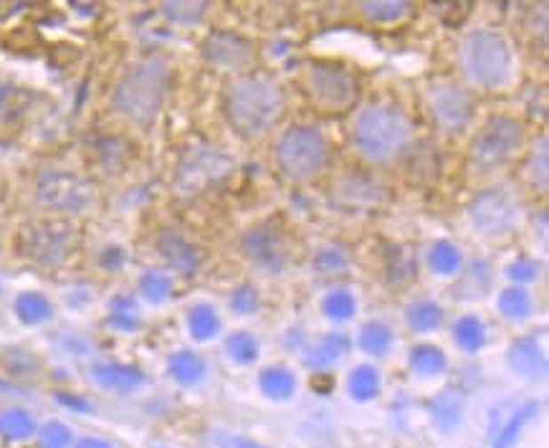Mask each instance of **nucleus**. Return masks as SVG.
Returning <instances> with one entry per match:
<instances>
[{
    "mask_svg": "<svg viewBox=\"0 0 549 448\" xmlns=\"http://www.w3.org/2000/svg\"><path fill=\"white\" fill-rule=\"evenodd\" d=\"M223 112L241 140L253 142L268 134L286 115L282 84L267 74H238L223 89Z\"/></svg>",
    "mask_w": 549,
    "mask_h": 448,
    "instance_id": "nucleus-1",
    "label": "nucleus"
},
{
    "mask_svg": "<svg viewBox=\"0 0 549 448\" xmlns=\"http://www.w3.org/2000/svg\"><path fill=\"white\" fill-rule=\"evenodd\" d=\"M416 122L398 101H372L352 124V145L370 165H393L413 148Z\"/></svg>",
    "mask_w": 549,
    "mask_h": 448,
    "instance_id": "nucleus-2",
    "label": "nucleus"
},
{
    "mask_svg": "<svg viewBox=\"0 0 549 448\" xmlns=\"http://www.w3.org/2000/svg\"><path fill=\"white\" fill-rule=\"evenodd\" d=\"M170 82H172V74L165 59L147 56L122 74V79L115 86L112 101L119 115L127 116L139 127H147L157 119L165 104Z\"/></svg>",
    "mask_w": 549,
    "mask_h": 448,
    "instance_id": "nucleus-3",
    "label": "nucleus"
},
{
    "mask_svg": "<svg viewBox=\"0 0 549 448\" xmlns=\"http://www.w3.org/2000/svg\"><path fill=\"white\" fill-rule=\"evenodd\" d=\"M458 64L468 84L479 89H506L514 82V49L512 41L497 28H473L458 46Z\"/></svg>",
    "mask_w": 549,
    "mask_h": 448,
    "instance_id": "nucleus-4",
    "label": "nucleus"
},
{
    "mask_svg": "<svg viewBox=\"0 0 549 448\" xmlns=\"http://www.w3.org/2000/svg\"><path fill=\"white\" fill-rule=\"evenodd\" d=\"M332 163V145L319 127L294 124L276 145V165L286 180L306 183L319 178Z\"/></svg>",
    "mask_w": 549,
    "mask_h": 448,
    "instance_id": "nucleus-5",
    "label": "nucleus"
},
{
    "mask_svg": "<svg viewBox=\"0 0 549 448\" xmlns=\"http://www.w3.org/2000/svg\"><path fill=\"white\" fill-rule=\"evenodd\" d=\"M527 145V127L512 115H494L471 140L468 163L476 172H494L509 165Z\"/></svg>",
    "mask_w": 549,
    "mask_h": 448,
    "instance_id": "nucleus-6",
    "label": "nucleus"
},
{
    "mask_svg": "<svg viewBox=\"0 0 549 448\" xmlns=\"http://www.w3.org/2000/svg\"><path fill=\"white\" fill-rule=\"evenodd\" d=\"M466 216L476 233L486 238H504L521 226L524 205L509 185H491L468 203Z\"/></svg>",
    "mask_w": 549,
    "mask_h": 448,
    "instance_id": "nucleus-7",
    "label": "nucleus"
},
{
    "mask_svg": "<svg viewBox=\"0 0 549 448\" xmlns=\"http://www.w3.org/2000/svg\"><path fill=\"white\" fill-rule=\"evenodd\" d=\"M304 92L316 109L327 115H345L357 104L360 82L350 68L332 61H316L304 74Z\"/></svg>",
    "mask_w": 549,
    "mask_h": 448,
    "instance_id": "nucleus-8",
    "label": "nucleus"
},
{
    "mask_svg": "<svg viewBox=\"0 0 549 448\" xmlns=\"http://www.w3.org/2000/svg\"><path fill=\"white\" fill-rule=\"evenodd\" d=\"M423 100H426L428 115H431V119L441 132H464L468 124L473 122V115H476L473 92L468 86H464V84L446 79V76L433 79L426 86Z\"/></svg>",
    "mask_w": 549,
    "mask_h": 448,
    "instance_id": "nucleus-9",
    "label": "nucleus"
},
{
    "mask_svg": "<svg viewBox=\"0 0 549 448\" xmlns=\"http://www.w3.org/2000/svg\"><path fill=\"white\" fill-rule=\"evenodd\" d=\"M241 253L249 259L253 268H259L267 276H279L291 264L289 238L276 223H256L241 236Z\"/></svg>",
    "mask_w": 549,
    "mask_h": 448,
    "instance_id": "nucleus-10",
    "label": "nucleus"
},
{
    "mask_svg": "<svg viewBox=\"0 0 549 448\" xmlns=\"http://www.w3.org/2000/svg\"><path fill=\"white\" fill-rule=\"evenodd\" d=\"M231 167H234V160L226 152H220L213 145H195L187 149L180 160L175 185L180 193L193 196V193L205 190L211 183L223 180L231 172Z\"/></svg>",
    "mask_w": 549,
    "mask_h": 448,
    "instance_id": "nucleus-11",
    "label": "nucleus"
},
{
    "mask_svg": "<svg viewBox=\"0 0 549 448\" xmlns=\"http://www.w3.org/2000/svg\"><path fill=\"white\" fill-rule=\"evenodd\" d=\"M38 198L53 211L82 213L94 205V185L68 170H49L38 180Z\"/></svg>",
    "mask_w": 549,
    "mask_h": 448,
    "instance_id": "nucleus-12",
    "label": "nucleus"
},
{
    "mask_svg": "<svg viewBox=\"0 0 549 448\" xmlns=\"http://www.w3.org/2000/svg\"><path fill=\"white\" fill-rule=\"evenodd\" d=\"M79 236L68 223H41L23 233V251L41 266H56L67 261L76 249Z\"/></svg>",
    "mask_w": 549,
    "mask_h": 448,
    "instance_id": "nucleus-13",
    "label": "nucleus"
},
{
    "mask_svg": "<svg viewBox=\"0 0 549 448\" xmlns=\"http://www.w3.org/2000/svg\"><path fill=\"white\" fill-rule=\"evenodd\" d=\"M200 53L213 68L231 71V74L246 71L256 59V49L246 36L235 34V31H223V28L211 31L203 38Z\"/></svg>",
    "mask_w": 549,
    "mask_h": 448,
    "instance_id": "nucleus-14",
    "label": "nucleus"
},
{
    "mask_svg": "<svg viewBox=\"0 0 549 448\" xmlns=\"http://www.w3.org/2000/svg\"><path fill=\"white\" fill-rule=\"evenodd\" d=\"M506 363L512 367V372L524 380L542 382L547 378V352H545V345L537 340V334H524L514 340L506 352Z\"/></svg>",
    "mask_w": 549,
    "mask_h": 448,
    "instance_id": "nucleus-15",
    "label": "nucleus"
},
{
    "mask_svg": "<svg viewBox=\"0 0 549 448\" xmlns=\"http://www.w3.org/2000/svg\"><path fill=\"white\" fill-rule=\"evenodd\" d=\"M334 198L347 208H375L385 200V188L370 172H345L334 183Z\"/></svg>",
    "mask_w": 549,
    "mask_h": 448,
    "instance_id": "nucleus-16",
    "label": "nucleus"
},
{
    "mask_svg": "<svg viewBox=\"0 0 549 448\" xmlns=\"http://www.w3.org/2000/svg\"><path fill=\"white\" fill-rule=\"evenodd\" d=\"M157 249L163 253V259L167 261V266H172L178 274H185V276H193L198 274L200 264H203V251L190 244L185 236H180L178 231H163L160 238H157Z\"/></svg>",
    "mask_w": 549,
    "mask_h": 448,
    "instance_id": "nucleus-17",
    "label": "nucleus"
},
{
    "mask_svg": "<svg viewBox=\"0 0 549 448\" xmlns=\"http://www.w3.org/2000/svg\"><path fill=\"white\" fill-rule=\"evenodd\" d=\"M350 337L345 332H327L316 342L304 348L301 363H304V367L314 370V372H327V367H334L350 352Z\"/></svg>",
    "mask_w": 549,
    "mask_h": 448,
    "instance_id": "nucleus-18",
    "label": "nucleus"
},
{
    "mask_svg": "<svg viewBox=\"0 0 549 448\" xmlns=\"http://www.w3.org/2000/svg\"><path fill=\"white\" fill-rule=\"evenodd\" d=\"M464 408H466V400L464 393L453 385H446L441 393H435L428 403V411H431L433 426L441 433H453L461 420H464Z\"/></svg>",
    "mask_w": 549,
    "mask_h": 448,
    "instance_id": "nucleus-19",
    "label": "nucleus"
},
{
    "mask_svg": "<svg viewBox=\"0 0 549 448\" xmlns=\"http://www.w3.org/2000/svg\"><path fill=\"white\" fill-rule=\"evenodd\" d=\"M494 289V268L489 261H473V264L464 268L458 284L453 286V297L464 299V301H476L483 299L489 292Z\"/></svg>",
    "mask_w": 549,
    "mask_h": 448,
    "instance_id": "nucleus-20",
    "label": "nucleus"
},
{
    "mask_svg": "<svg viewBox=\"0 0 549 448\" xmlns=\"http://www.w3.org/2000/svg\"><path fill=\"white\" fill-rule=\"evenodd\" d=\"M443 319H446V312H443V307L435 299H413L408 304V309H405V324L413 332H435L443 324Z\"/></svg>",
    "mask_w": 549,
    "mask_h": 448,
    "instance_id": "nucleus-21",
    "label": "nucleus"
},
{
    "mask_svg": "<svg viewBox=\"0 0 549 448\" xmlns=\"http://www.w3.org/2000/svg\"><path fill=\"white\" fill-rule=\"evenodd\" d=\"M497 304H499V315L512 324H524L534 315V299L529 289H524V286L501 289Z\"/></svg>",
    "mask_w": 549,
    "mask_h": 448,
    "instance_id": "nucleus-22",
    "label": "nucleus"
},
{
    "mask_svg": "<svg viewBox=\"0 0 549 448\" xmlns=\"http://www.w3.org/2000/svg\"><path fill=\"white\" fill-rule=\"evenodd\" d=\"M94 380L109 388V390H119V393H130L134 388H139L145 382L142 370H137L132 365H117V363H104V365L94 367Z\"/></svg>",
    "mask_w": 549,
    "mask_h": 448,
    "instance_id": "nucleus-23",
    "label": "nucleus"
},
{
    "mask_svg": "<svg viewBox=\"0 0 549 448\" xmlns=\"http://www.w3.org/2000/svg\"><path fill=\"white\" fill-rule=\"evenodd\" d=\"M259 388H261V393H264L268 400L283 403V400L294 398V393H297V375H294L289 367L271 365L267 367V370H261Z\"/></svg>",
    "mask_w": 549,
    "mask_h": 448,
    "instance_id": "nucleus-24",
    "label": "nucleus"
},
{
    "mask_svg": "<svg viewBox=\"0 0 549 448\" xmlns=\"http://www.w3.org/2000/svg\"><path fill=\"white\" fill-rule=\"evenodd\" d=\"M393 342H395V332L385 322H367L357 334V348L372 357H385L393 349Z\"/></svg>",
    "mask_w": 549,
    "mask_h": 448,
    "instance_id": "nucleus-25",
    "label": "nucleus"
},
{
    "mask_svg": "<svg viewBox=\"0 0 549 448\" xmlns=\"http://www.w3.org/2000/svg\"><path fill=\"white\" fill-rule=\"evenodd\" d=\"M524 175L527 183L532 185L534 190H547L549 185V140L547 134H542L529 149L527 165H524Z\"/></svg>",
    "mask_w": 549,
    "mask_h": 448,
    "instance_id": "nucleus-26",
    "label": "nucleus"
},
{
    "mask_svg": "<svg viewBox=\"0 0 549 448\" xmlns=\"http://www.w3.org/2000/svg\"><path fill=\"white\" fill-rule=\"evenodd\" d=\"M449 357L438 345H416L410 349V370L420 378H435L446 372Z\"/></svg>",
    "mask_w": 549,
    "mask_h": 448,
    "instance_id": "nucleus-27",
    "label": "nucleus"
},
{
    "mask_svg": "<svg viewBox=\"0 0 549 448\" xmlns=\"http://www.w3.org/2000/svg\"><path fill=\"white\" fill-rule=\"evenodd\" d=\"M360 11L370 23H398L413 11V3L408 0H365L360 3Z\"/></svg>",
    "mask_w": 549,
    "mask_h": 448,
    "instance_id": "nucleus-28",
    "label": "nucleus"
},
{
    "mask_svg": "<svg viewBox=\"0 0 549 448\" xmlns=\"http://www.w3.org/2000/svg\"><path fill=\"white\" fill-rule=\"evenodd\" d=\"M453 340H456L458 348L464 352H471V355L483 349V345H486V324H483L481 316H458L456 324H453Z\"/></svg>",
    "mask_w": 549,
    "mask_h": 448,
    "instance_id": "nucleus-29",
    "label": "nucleus"
},
{
    "mask_svg": "<svg viewBox=\"0 0 549 448\" xmlns=\"http://www.w3.org/2000/svg\"><path fill=\"white\" fill-rule=\"evenodd\" d=\"M187 330L198 342H211L220 332V316L211 304H195L187 312Z\"/></svg>",
    "mask_w": 549,
    "mask_h": 448,
    "instance_id": "nucleus-30",
    "label": "nucleus"
},
{
    "mask_svg": "<svg viewBox=\"0 0 549 448\" xmlns=\"http://www.w3.org/2000/svg\"><path fill=\"white\" fill-rule=\"evenodd\" d=\"M428 266L433 268V274L438 276H453V274H461V266H464V256L461 249L450 241H435L428 251Z\"/></svg>",
    "mask_w": 549,
    "mask_h": 448,
    "instance_id": "nucleus-31",
    "label": "nucleus"
},
{
    "mask_svg": "<svg viewBox=\"0 0 549 448\" xmlns=\"http://www.w3.org/2000/svg\"><path fill=\"white\" fill-rule=\"evenodd\" d=\"M170 375L180 385H198L205 375V363L198 352L193 349H180L170 357Z\"/></svg>",
    "mask_w": 549,
    "mask_h": 448,
    "instance_id": "nucleus-32",
    "label": "nucleus"
},
{
    "mask_svg": "<svg viewBox=\"0 0 549 448\" xmlns=\"http://www.w3.org/2000/svg\"><path fill=\"white\" fill-rule=\"evenodd\" d=\"M347 390L357 403H367L380 393V372L372 365H357L347 378Z\"/></svg>",
    "mask_w": 549,
    "mask_h": 448,
    "instance_id": "nucleus-33",
    "label": "nucleus"
},
{
    "mask_svg": "<svg viewBox=\"0 0 549 448\" xmlns=\"http://www.w3.org/2000/svg\"><path fill=\"white\" fill-rule=\"evenodd\" d=\"M322 315L332 322H350L357 315V299L347 289H332L322 297Z\"/></svg>",
    "mask_w": 549,
    "mask_h": 448,
    "instance_id": "nucleus-34",
    "label": "nucleus"
},
{
    "mask_svg": "<svg viewBox=\"0 0 549 448\" xmlns=\"http://www.w3.org/2000/svg\"><path fill=\"white\" fill-rule=\"evenodd\" d=\"M109 324L119 332H134L139 327V307L130 294H117L109 301Z\"/></svg>",
    "mask_w": 549,
    "mask_h": 448,
    "instance_id": "nucleus-35",
    "label": "nucleus"
},
{
    "mask_svg": "<svg viewBox=\"0 0 549 448\" xmlns=\"http://www.w3.org/2000/svg\"><path fill=\"white\" fill-rule=\"evenodd\" d=\"M537 413H539V403H534L532 400V403L521 405V408L509 418V423L499 431L497 441H494V448H514L516 441H519V436L524 433V426H527Z\"/></svg>",
    "mask_w": 549,
    "mask_h": 448,
    "instance_id": "nucleus-36",
    "label": "nucleus"
},
{
    "mask_svg": "<svg viewBox=\"0 0 549 448\" xmlns=\"http://www.w3.org/2000/svg\"><path fill=\"white\" fill-rule=\"evenodd\" d=\"M16 315L23 324H41L51 316V301L38 292H23L16 299Z\"/></svg>",
    "mask_w": 549,
    "mask_h": 448,
    "instance_id": "nucleus-37",
    "label": "nucleus"
},
{
    "mask_svg": "<svg viewBox=\"0 0 549 448\" xmlns=\"http://www.w3.org/2000/svg\"><path fill=\"white\" fill-rule=\"evenodd\" d=\"M226 352L235 365H253L259 360V340L251 332H234L226 337Z\"/></svg>",
    "mask_w": 549,
    "mask_h": 448,
    "instance_id": "nucleus-38",
    "label": "nucleus"
},
{
    "mask_svg": "<svg viewBox=\"0 0 549 448\" xmlns=\"http://www.w3.org/2000/svg\"><path fill=\"white\" fill-rule=\"evenodd\" d=\"M211 3H163V16L180 26H195L208 16Z\"/></svg>",
    "mask_w": 549,
    "mask_h": 448,
    "instance_id": "nucleus-39",
    "label": "nucleus"
},
{
    "mask_svg": "<svg viewBox=\"0 0 549 448\" xmlns=\"http://www.w3.org/2000/svg\"><path fill=\"white\" fill-rule=\"evenodd\" d=\"M139 292L142 297L152 301V304H163L172 294V279L167 276L165 271H157V268H150L142 274L139 279Z\"/></svg>",
    "mask_w": 549,
    "mask_h": 448,
    "instance_id": "nucleus-40",
    "label": "nucleus"
},
{
    "mask_svg": "<svg viewBox=\"0 0 549 448\" xmlns=\"http://www.w3.org/2000/svg\"><path fill=\"white\" fill-rule=\"evenodd\" d=\"M316 274H345L350 268V256L339 246H322L312 259Z\"/></svg>",
    "mask_w": 549,
    "mask_h": 448,
    "instance_id": "nucleus-41",
    "label": "nucleus"
},
{
    "mask_svg": "<svg viewBox=\"0 0 549 448\" xmlns=\"http://www.w3.org/2000/svg\"><path fill=\"white\" fill-rule=\"evenodd\" d=\"M31 431H34V418L26 413V411L13 408V411H5V413L0 415V433H3L5 438L18 441V438L31 436Z\"/></svg>",
    "mask_w": 549,
    "mask_h": 448,
    "instance_id": "nucleus-42",
    "label": "nucleus"
},
{
    "mask_svg": "<svg viewBox=\"0 0 549 448\" xmlns=\"http://www.w3.org/2000/svg\"><path fill=\"white\" fill-rule=\"evenodd\" d=\"M228 304H231V312H234V315L251 316L259 312L261 297H259V292H256L253 284H241V286H235L234 289V294L228 299Z\"/></svg>",
    "mask_w": 549,
    "mask_h": 448,
    "instance_id": "nucleus-43",
    "label": "nucleus"
},
{
    "mask_svg": "<svg viewBox=\"0 0 549 448\" xmlns=\"http://www.w3.org/2000/svg\"><path fill=\"white\" fill-rule=\"evenodd\" d=\"M506 276L512 279V286H527V284L537 282L542 276V264L521 256V259H516V261L506 266Z\"/></svg>",
    "mask_w": 549,
    "mask_h": 448,
    "instance_id": "nucleus-44",
    "label": "nucleus"
},
{
    "mask_svg": "<svg viewBox=\"0 0 549 448\" xmlns=\"http://www.w3.org/2000/svg\"><path fill=\"white\" fill-rule=\"evenodd\" d=\"M71 441V433L64 423H46L41 431V446L44 448H67Z\"/></svg>",
    "mask_w": 549,
    "mask_h": 448,
    "instance_id": "nucleus-45",
    "label": "nucleus"
},
{
    "mask_svg": "<svg viewBox=\"0 0 549 448\" xmlns=\"http://www.w3.org/2000/svg\"><path fill=\"white\" fill-rule=\"evenodd\" d=\"M216 446L218 448H267L251 438H243V436H231V433H218L216 436Z\"/></svg>",
    "mask_w": 549,
    "mask_h": 448,
    "instance_id": "nucleus-46",
    "label": "nucleus"
},
{
    "mask_svg": "<svg viewBox=\"0 0 549 448\" xmlns=\"http://www.w3.org/2000/svg\"><path fill=\"white\" fill-rule=\"evenodd\" d=\"M122 261H124V253H122V249H117V246H112V249H107L101 253V264H104V268H109V271H117Z\"/></svg>",
    "mask_w": 549,
    "mask_h": 448,
    "instance_id": "nucleus-47",
    "label": "nucleus"
},
{
    "mask_svg": "<svg viewBox=\"0 0 549 448\" xmlns=\"http://www.w3.org/2000/svg\"><path fill=\"white\" fill-rule=\"evenodd\" d=\"M283 345L289 349H304L306 348V337L301 332V327H291L289 332L283 334Z\"/></svg>",
    "mask_w": 549,
    "mask_h": 448,
    "instance_id": "nucleus-48",
    "label": "nucleus"
},
{
    "mask_svg": "<svg viewBox=\"0 0 549 448\" xmlns=\"http://www.w3.org/2000/svg\"><path fill=\"white\" fill-rule=\"evenodd\" d=\"M539 233H542V246H547V211H539Z\"/></svg>",
    "mask_w": 549,
    "mask_h": 448,
    "instance_id": "nucleus-49",
    "label": "nucleus"
},
{
    "mask_svg": "<svg viewBox=\"0 0 549 448\" xmlns=\"http://www.w3.org/2000/svg\"><path fill=\"white\" fill-rule=\"evenodd\" d=\"M79 448H109V444H104L99 438H84Z\"/></svg>",
    "mask_w": 549,
    "mask_h": 448,
    "instance_id": "nucleus-50",
    "label": "nucleus"
}]
</instances>
